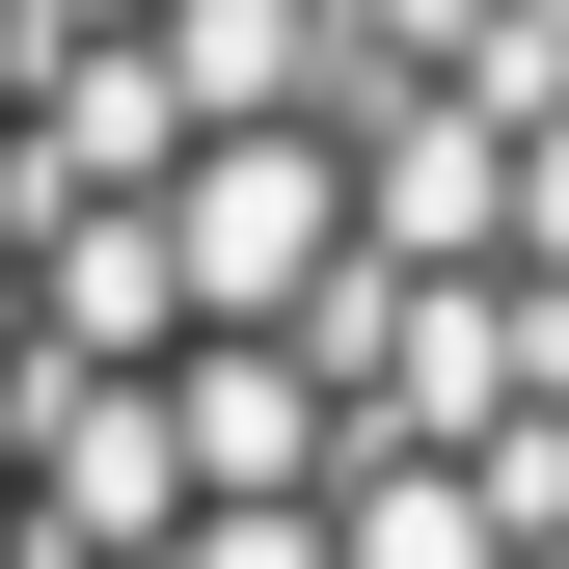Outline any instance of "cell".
Here are the masks:
<instances>
[{"mask_svg":"<svg viewBox=\"0 0 569 569\" xmlns=\"http://www.w3.org/2000/svg\"><path fill=\"white\" fill-rule=\"evenodd\" d=\"M136 244H163V326H271V299H326V271H352V163H326L299 109H244V136H190V163H163V218H136Z\"/></svg>","mask_w":569,"mask_h":569,"instance_id":"1","label":"cell"}]
</instances>
